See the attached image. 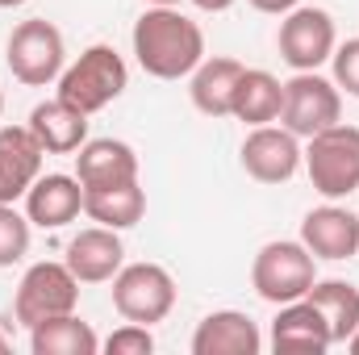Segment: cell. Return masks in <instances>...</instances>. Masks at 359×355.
<instances>
[{
  "label": "cell",
  "mask_w": 359,
  "mask_h": 355,
  "mask_svg": "<svg viewBox=\"0 0 359 355\" xmlns=\"http://www.w3.org/2000/svg\"><path fill=\"white\" fill-rule=\"evenodd\" d=\"M134 59L155 80H184L205 59V34L172 4H151L134 21Z\"/></svg>",
  "instance_id": "obj_1"
},
{
  "label": "cell",
  "mask_w": 359,
  "mask_h": 355,
  "mask_svg": "<svg viewBox=\"0 0 359 355\" xmlns=\"http://www.w3.org/2000/svg\"><path fill=\"white\" fill-rule=\"evenodd\" d=\"M130 84V67L126 59L109 46V42H96L88 51H80L76 63L63 67L59 76V100H67L72 109L80 113H100L104 105H113Z\"/></svg>",
  "instance_id": "obj_2"
},
{
  "label": "cell",
  "mask_w": 359,
  "mask_h": 355,
  "mask_svg": "<svg viewBox=\"0 0 359 355\" xmlns=\"http://www.w3.org/2000/svg\"><path fill=\"white\" fill-rule=\"evenodd\" d=\"M4 63H8L13 80L25 88L59 84V76L67 67V46H63L59 25H50L46 17H29V21L13 25L8 46H4Z\"/></svg>",
  "instance_id": "obj_3"
},
{
  "label": "cell",
  "mask_w": 359,
  "mask_h": 355,
  "mask_svg": "<svg viewBox=\"0 0 359 355\" xmlns=\"http://www.w3.org/2000/svg\"><path fill=\"white\" fill-rule=\"evenodd\" d=\"M318 280V260L309 255V247L301 239H276L264 243L255 264H251V288L268 301V305H288L301 301Z\"/></svg>",
  "instance_id": "obj_4"
},
{
  "label": "cell",
  "mask_w": 359,
  "mask_h": 355,
  "mask_svg": "<svg viewBox=\"0 0 359 355\" xmlns=\"http://www.w3.org/2000/svg\"><path fill=\"white\" fill-rule=\"evenodd\" d=\"M80 309V280L63 260H38L25 267L17 297H13V318L29 330L46 318H63Z\"/></svg>",
  "instance_id": "obj_5"
},
{
  "label": "cell",
  "mask_w": 359,
  "mask_h": 355,
  "mask_svg": "<svg viewBox=\"0 0 359 355\" xmlns=\"http://www.w3.org/2000/svg\"><path fill=\"white\" fill-rule=\"evenodd\" d=\"M305 172L313 192L326 201H343L359 188V126H330L313 138H305Z\"/></svg>",
  "instance_id": "obj_6"
},
{
  "label": "cell",
  "mask_w": 359,
  "mask_h": 355,
  "mask_svg": "<svg viewBox=\"0 0 359 355\" xmlns=\"http://www.w3.org/2000/svg\"><path fill=\"white\" fill-rule=\"evenodd\" d=\"M113 309L126 322L155 326L176 309V280L163 264H121L113 276Z\"/></svg>",
  "instance_id": "obj_7"
},
{
  "label": "cell",
  "mask_w": 359,
  "mask_h": 355,
  "mask_svg": "<svg viewBox=\"0 0 359 355\" xmlns=\"http://www.w3.org/2000/svg\"><path fill=\"white\" fill-rule=\"evenodd\" d=\"M280 59L292 72H318L322 63H330L339 34H334V17L318 4H297L292 13L280 17V34H276Z\"/></svg>",
  "instance_id": "obj_8"
},
{
  "label": "cell",
  "mask_w": 359,
  "mask_h": 355,
  "mask_svg": "<svg viewBox=\"0 0 359 355\" xmlns=\"http://www.w3.org/2000/svg\"><path fill=\"white\" fill-rule=\"evenodd\" d=\"M280 121L297 138H313V134L339 126L343 121V92H339V84L326 80V76H318V72H297L284 84Z\"/></svg>",
  "instance_id": "obj_9"
},
{
  "label": "cell",
  "mask_w": 359,
  "mask_h": 355,
  "mask_svg": "<svg viewBox=\"0 0 359 355\" xmlns=\"http://www.w3.org/2000/svg\"><path fill=\"white\" fill-rule=\"evenodd\" d=\"M238 155H243V172L259 184H288L305 163L301 138L284 126H251Z\"/></svg>",
  "instance_id": "obj_10"
},
{
  "label": "cell",
  "mask_w": 359,
  "mask_h": 355,
  "mask_svg": "<svg viewBox=\"0 0 359 355\" xmlns=\"http://www.w3.org/2000/svg\"><path fill=\"white\" fill-rule=\"evenodd\" d=\"M301 243L309 247L313 260H330L343 264L359 255V213H351L347 205H318L305 213L301 222Z\"/></svg>",
  "instance_id": "obj_11"
},
{
  "label": "cell",
  "mask_w": 359,
  "mask_h": 355,
  "mask_svg": "<svg viewBox=\"0 0 359 355\" xmlns=\"http://www.w3.org/2000/svg\"><path fill=\"white\" fill-rule=\"evenodd\" d=\"M21 201H25V217L38 230H63L67 222H76L84 213V184L76 176L50 172V176L34 180Z\"/></svg>",
  "instance_id": "obj_12"
},
{
  "label": "cell",
  "mask_w": 359,
  "mask_h": 355,
  "mask_svg": "<svg viewBox=\"0 0 359 355\" xmlns=\"http://www.w3.org/2000/svg\"><path fill=\"white\" fill-rule=\"evenodd\" d=\"M46 151L29 126H0V201H21L29 184L42 176Z\"/></svg>",
  "instance_id": "obj_13"
},
{
  "label": "cell",
  "mask_w": 359,
  "mask_h": 355,
  "mask_svg": "<svg viewBox=\"0 0 359 355\" xmlns=\"http://www.w3.org/2000/svg\"><path fill=\"white\" fill-rule=\"evenodd\" d=\"M264 335L243 309H213L192 330V355H259Z\"/></svg>",
  "instance_id": "obj_14"
},
{
  "label": "cell",
  "mask_w": 359,
  "mask_h": 355,
  "mask_svg": "<svg viewBox=\"0 0 359 355\" xmlns=\"http://www.w3.org/2000/svg\"><path fill=\"white\" fill-rule=\"evenodd\" d=\"M63 264L76 272L80 284H104V280H113V276L121 272V264H126L121 230H109V226H88V230H80V234L67 243Z\"/></svg>",
  "instance_id": "obj_15"
},
{
  "label": "cell",
  "mask_w": 359,
  "mask_h": 355,
  "mask_svg": "<svg viewBox=\"0 0 359 355\" xmlns=\"http://www.w3.org/2000/svg\"><path fill=\"white\" fill-rule=\"evenodd\" d=\"M271 347L292 355H326L334 347V339H330V326H326L322 309L309 297H301V301L280 305V314L271 322Z\"/></svg>",
  "instance_id": "obj_16"
},
{
  "label": "cell",
  "mask_w": 359,
  "mask_h": 355,
  "mask_svg": "<svg viewBox=\"0 0 359 355\" xmlns=\"http://www.w3.org/2000/svg\"><path fill=\"white\" fill-rule=\"evenodd\" d=\"M25 126L34 130V138L42 142L46 155H76V151L88 142V113L72 109V105L59 100V96L34 105Z\"/></svg>",
  "instance_id": "obj_17"
},
{
  "label": "cell",
  "mask_w": 359,
  "mask_h": 355,
  "mask_svg": "<svg viewBox=\"0 0 359 355\" xmlns=\"http://www.w3.org/2000/svg\"><path fill=\"white\" fill-rule=\"evenodd\" d=\"M76 180L84 188H104V184L138 180V155L121 138H88L76 151Z\"/></svg>",
  "instance_id": "obj_18"
},
{
  "label": "cell",
  "mask_w": 359,
  "mask_h": 355,
  "mask_svg": "<svg viewBox=\"0 0 359 355\" xmlns=\"http://www.w3.org/2000/svg\"><path fill=\"white\" fill-rule=\"evenodd\" d=\"M243 80V63L230 59V55H213V59H201L196 72L188 76V96L196 105V113L205 117H230V105H234V88Z\"/></svg>",
  "instance_id": "obj_19"
},
{
  "label": "cell",
  "mask_w": 359,
  "mask_h": 355,
  "mask_svg": "<svg viewBox=\"0 0 359 355\" xmlns=\"http://www.w3.org/2000/svg\"><path fill=\"white\" fill-rule=\"evenodd\" d=\"M84 213H88L96 226L130 230V226H138L142 213H147V192H142L138 180L104 184V188H84Z\"/></svg>",
  "instance_id": "obj_20"
},
{
  "label": "cell",
  "mask_w": 359,
  "mask_h": 355,
  "mask_svg": "<svg viewBox=\"0 0 359 355\" xmlns=\"http://www.w3.org/2000/svg\"><path fill=\"white\" fill-rule=\"evenodd\" d=\"M280 109H284V84L264 67H243L230 117H238L243 126H271L280 121Z\"/></svg>",
  "instance_id": "obj_21"
},
{
  "label": "cell",
  "mask_w": 359,
  "mask_h": 355,
  "mask_svg": "<svg viewBox=\"0 0 359 355\" xmlns=\"http://www.w3.org/2000/svg\"><path fill=\"white\" fill-rule=\"evenodd\" d=\"M29 351L34 355H96L100 339L80 314H63V318H46L38 326H29Z\"/></svg>",
  "instance_id": "obj_22"
},
{
  "label": "cell",
  "mask_w": 359,
  "mask_h": 355,
  "mask_svg": "<svg viewBox=\"0 0 359 355\" xmlns=\"http://www.w3.org/2000/svg\"><path fill=\"white\" fill-rule=\"evenodd\" d=\"M305 297L322 309L334 347L347 343V339L359 330V288L351 284V280H313V288H309Z\"/></svg>",
  "instance_id": "obj_23"
},
{
  "label": "cell",
  "mask_w": 359,
  "mask_h": 355,
  "mask_svg": "<svg viewBox=\"0 0 359 355\" xmlns=\"http://www.w3.org/2000/svg\"><path fill=\"white\" fill-rule=\"evenodd\" d=\"M29 226L34 222L25 213H17L8 201H0V267H13L29 255V239H34Z\"/></svg>",
  "instance_id": "obj_24"
},
{
  "label": "cell",
  "mask_w": 359,
  "mask_h": 355,
  "mask_svg": "<svg viewBox=\"0 0 359 355\" xmlns=\"http://www.w3.org/2000/svg\"><path fill=\"white\" fill-rule=\"evenodd\" d=\"M100 347L109 355H151L155 351V335H151V326H142V322H126V326H117Z\"/></svg>",
  "instance_id": "obj_25"
},
{
  "label": "cell",
  "mask_w": 359,
  "mask_h": 355,
  "mask_svg": "<svg viewBox=\"0 0 359 355\" xmlns=\"http://www.w3.org/2000/svg\"><path fill=\"white\" fill-rule=\"evenodd\" d=\"M330 67H334V84H339V92H347V96L359 100V38H347L343 46H334Z\"/></svg>",
  "instance_id": "obj_26"
},
{
  "label": "cell",
  "mask_w": 359,
  "mask_h": 355,
  "mask_svg": "<svg viewBox=\"0 0 359 355\" xmlns=\"http://www.w3.org/2000/svg\"><path fill=\"white\" fill-rule=\"evenodd\" d=\"M255 13H268V17H284V13H292L301 0H247Z\"/></svg>",
  "instance_id": "obj_27"
},
{
  "label": "cell",
  "mask_w": 359,
  "mask_h": 355,
  "mask_svg": "<svg viewBox=\"0 0 359 355\" xmlns=\"http://www.w3.org/2000/svg\"><path fill=\"white\" fill-rule=\"evenodd\" d=\"M192 4H196L201 13H226V8H230L234 0H192Z\"/></svg>",
  "instance_id": "obj_28"
},
{
  "label": "cell",
  "mask_w": 359,
  "mask_h": 355,
  "mask_svg": "<svg viewBox=\"0 0 359 355\" xmlns=\"http://www.w3.org/2000/svg\"><path fill=\"white\" fill-rule=\"evenodd\" d=\"M8 343H13V339H8V330H4V322H0V351H8Z\"/></svg>",
  "instance_id": "obj_29"
},
{
  "label": "cell",
  "mask_w": 359,
  "mask_h": 355,
  "mask_svg": "<svg viewBox=\"0 0 359 355\" xmlns=\"http://www.w3.org/2000/svg\"><path fill=\"white\" fill-rule=\"evenodd\" d=\"M347 347H351V355H359V330L351 335V339H347Z\"/></svg>",
  "instance_id": "obj_30"
},
{
  "label": "cell",
  "mask_w": 359,
  "mask_h": 355,
  "mask_svg": "<svg viewBox=\"0 0 359 355\" xmlns=\"http://www.w3.org/2000/svg\"><path fill=\"white\" fill-rule=\"evenodd\" d=\"M147 4H172V8H180L184 0H147Z\"/></svg>",
  "instance_id": "obj_31"
},
{
  "label": "cell",
  "mask_w": 359,
  "mask_h": 355,
  "mask_svg": "<svg viewBox=\"0 0 359 355\" xmlns=\"http://www.w3.org/2000/svg\"><path fill=\"white\" fill-rule=\"evenodd\" d=\"M17 4H25V0H0V8H17Z\"/></svg>",
  "instance_id": "obj_32"
},
{
  "label": "cell",
  "mask_w": 359,
  "mask_h": 355,
  "mask_svg": "<svg viewBox=\"0 0 359 355\" xmlns=\"http://www.w3.org/2000/svg\"><path fill=\"white\" fill-rule=\"evenodd\" d=\"M0 117H4V92H0Z\"/></svg>",
  "instance_id": "obj_33"
}]
</instances>
